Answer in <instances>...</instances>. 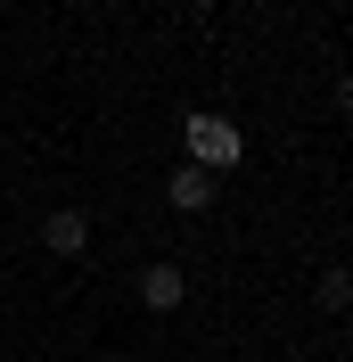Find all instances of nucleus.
Instances as JSON below:
<instances>
[{"label": "nucleus", "mask_w": 353, "mask_h": 362, "mask_svg": "<svg viewBox=\"0 0 353 362\" xmlns=\"http://www.w3.org/2000/svg\"><path fill=\"white\" fill-rule=\"evenodd\" d=\"M181 165H198V173H239L246 165V132L230 124V115L198 107L189 124H181Z\"/></svg>", "instance_id": "1"}, {"label": "nucleus", "mask_w": 353, "mask_h": 362, "mask_svg": "<svg viewBox=\"0 0 353 362\" xmlns=\"http://www.w3.org/2000/svg\"><path fill=\"white\" fill-rule=\"evenodd\" d=\"M42 247L49 255H83L90 247V214H83V206H49V214H42Z\"/></svg>", "instance_id": "2"}, {"label": "nucleus", "mask_w": 353, "mask_h": 362, "mask_svg": "<svg viewBox=\"0 0 353 362\" xmlns=\"http://www.w3.org/2000/svg\"><path fill=\"white\" fill-rule=\"evenodd\" d=\"M164 206H173V214H205V206H214V173L173 165V173H164Z\"/></svg>", "instance_id": "3"}, {"label": "nucleus", "mask_w": 353, "mask_h": 362, "mask_svg": "<svg viewBox=\"0 0 353 362\" xmlns=\"http://www.w3.org/2000/svg\"><path fill=\"white\" fill-rule=\"evenodd\" d=\"M181 296H189V280H181V264H148V272H140V305H148V313H173Z\"/></svg>", "instance_id": "4"}]
</instances>
